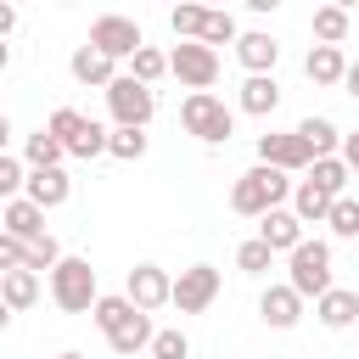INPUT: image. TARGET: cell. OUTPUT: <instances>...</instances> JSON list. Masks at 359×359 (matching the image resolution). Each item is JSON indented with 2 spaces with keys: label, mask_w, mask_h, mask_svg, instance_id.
<instances>
[{
  "label": "cell",
  "mask_w": 359,
  "mask_h": 359,
  "mask_svg": "<svg viewBox=\"0 0 359 359\" xmlns=\"http://www.w3.org/2000/svg\"><path fill=\"white\" fill-rule=\"evenodd\" d=\"M303 73L314 79V84H342L348 79V56H342V45H314L309 56H303Z\"/></svg>",
  "instance_id": "d6986e66"
},
{
  "label": "cell",
  "mask_w": 359,
  "mask_h": 359,
  "mask_svg": "<svg viewBox=\"0 0 359 359\" xmlns=\"http://www.w3.org/2000/svg\"><path fill=\"white\" fill-rule=\"evenodd\" d=\"M50 303H56L62 314H95L101 292H95L90 258H62V264L50 269Z\"/></svg>",
  "instance_id": "7a4b0ae2"
},
{
  "label": "cell",
  "mask_w": 359,
  "mask_h": 359,
  "mask_svg": "<svg viewBox=\"0 0 359 359\" xmlns=\"http://www.w3.org/2000/svg\"><path fill=\"white\" fill-rule=\"evenodd\" d=\"M0 230L17 236V241H39V236H45V208L28 202V196H17V202L0 208Z\"/></svg>",
  "instance_id": "9a60e30c"
},
{
  "label": "cell",
  "mask_w": 359,
  "mask_h": 359,
  "mask_svg": "<svg viewBox=\"0 0 359 359\" xmlns=\"http://www.w3.org/2000/svg\"><path fill=\"white\" fill-rule=\"evenodd\" d=\"M342 90H348V95L359 101V62H348V79H342Z\"/></svg>",
  "instance_id": "f35d334b"
},
{
  "label": "cell",
  "mask_w": 359,
  "mask_h": 359,
  "mask_svg": "<svg viewBox=\"0 0 359 359\" xmlns=\"http://www.w3.org/2000/svg\"><path fill=\"white\" fill-rule=\"evenodd\" d=\"M56 359H84V353H73V348H67V353H56Z\"/></svg>",
  "instance_id": "ab89813d"
},
{
  "label": "cell",
  "mask_w": 359,
  "mask_h": 359,
  "mask_svg": "<svg viewBox=\"0 0 359 359\" xmlns=\"http://www.w3.org/2000/svg\"><path fill=\"white\" fill-rule=\"evenodd\" d=\"M202 22H208L202 6H174V11H168V28L180 34V45H185V39H202Z\"/></svg>",
  "instance_id": "d6a6232c"
},
{
  "label": "cell",
  "mask_w": 359,
  "mask_h": 359,
  "mask_svg": "<svg viewBox=\"0 0 359 359\" xmlns=\"http://www.w3.org/2000/svg\"><path fill=\"white\" fill-rule=\"evenodd\" d=\"M151 342H157V331H151V314H146V309H135V314L107 337V348H112L118 359H129V353H140V348L151 353Z\"/></svg>",
  "instance_id": "e0dca14e"
},
{
  "label": "cell",
  "mask_w": 359,
  "mask_h": 359,
  "mask_svg": "<svg viewBox=\"0 0 359 359\" xmlns=\"http://www.w3.org/2000/svg\"><path fill=\"white\" fill-rule=\"evenodd\" d=\"M331 236H342V241H353L359 236V196H337V208H331Z\"/></svg>",
  "instance_id": "1f68e13d"
},
{
  "label": "cell",
  "mask_w": 359,
  "mask_h": 359,
  "mask_svg": "<svg viewBox=\"0 0 359 359\" xmlns=\"http://www.w3.org/2000/svg\"><path fill=\"white\" fill-rule=\"evenodd\" d=\"M236 56H241L247 79H252V73H275V62H280V39H275V34H264V28H252V34H241V39H236Z\"/></svg>",
  "instance_id": "5bb4252c"
},
{
  "label": "cell",
  "mask_w": 359,
  "mask_h": 359,
  "mask_svg": "<svg viewBox=\"0 0 359 359\" xmlns=\"http://www.w3.org/2000/svg\"><path fill=\"white\" fill-rule=\"evenodd\" d=\"M62 157H67V146H62L50 129H34V135L22 140V163H28V174H39V168H62Z\"/></svg>",
  "instance_id": "603a6c76"
},
{
  "label": "cell",
  "mask_w": 359,
  "mask_h": 359,
  "mask_svg": "<svg viewBox=\"0 0 359 359\" xmlns=\"http://www.w3.org/2000/svg\"><path fill=\"white\" fill-rule=\"evenodd\" d=\"M213 297H219V269L213 264H191V269L174 275V309L180 314H202Z\"/></svg>",
  "instance_id": "8fae6325"
},
{
  "label": "cell",
  "mask_w": 359,
  "mask_h": 359,
  "mask_svg": "<svg viewBox=\"0 0 359 359\" xmlns=\"http://www.w3.org/2000/svg\"><path fill=\"white\" fill-rule=\"evenodd\" d=\"M269 264H275V247H269V241H258V236H252V241H241V247H236V269L264 275Z\"/></svg>",
  "instance_id": "4dcf8cb0"
},
{
  "label": "cell",
  "mask_w": 359,
  "mask_h": 359,
  "mask_svg": "<svg viewBox=\"0 0 359 359\" xmlns=\"http://www.w3.org/2000/svg\"><path fill=\"white\" fill-rule=\"evenodd\" d=\"M286 286L297 297H325L331 292V247L325 241H303L297 252H286Z\"/></svg>",
  "instance_id": "5b68a950"
},
{
  "label": "cell",
  "mask_w": 359,
  "mask_h": 359,
  "mask_svg": "<svg viewBox=\"0 0 359 359\" xmlns=\"http://www.w3.org/2000/svg\"><path fill=\"white\" fill-rule=\"evenodd\" d=\"M22 196L50 213V208H62V202L73 196V180H67L62 168H39V174H28V191H22Z\"/></svg>",
  "instance_id": "ffe728a7"
},
{
  "label": "cell",
  "mask_w": 359,
  "mask_h": 359,
  "mask_svg": "<svg viewBox=\"0 0 359 359\" xmlns=\"http://www.w3.org/2000/svg\"><path fill=\"white\" fill-rule=\"evenodd\" d=\"M107 112H112V129H146L151 112H157V90L123 73V79L107 90Z\"/></svg>",
  "instance_id": "52a82bcc"
},
{
  "label": "cell",
  "mask_w": 359,
  "mask_h": 359,
  "mask_svg": "<svg viewBox=\"0 0 359 359\" xmlns=\"http://www.w3.org/2000/svg\"><path fill=\"white\" fill-rule=\"evenodd\" d=\"M342 163H348V174L359 180V129H353V135L342 140Z\"/></svg>",
  "instance_id": "74e56055"
},
{
  "label": "cell",
  "mask_w": 359,
  "mask_h": 359,
  "mask_svg": "<svg viewBox=\"0 0 359 359\" xmlns=\"http://www.w3.org/2000/svg\"><path fill=\"white\" fill-rule=\"evenodd\" d=\"M67 73H73L79 84H95V90H112V84L123 79V73H118V62H112V56H101L95 45H79V50H73V62H67Z\"/></svg>",
  "instance_id": "7c38bea8"
},
{
  "label": "cell",
  "mask_w": 359,
  "mask_h": 359,
  "mask_svg": "<svg viewBox=\"0 0 359 359\" xmlns=\"http://www.w3.org/2000/svg\"><path fill=\"white\" fill-rule=\"evenodd\" d=\"M331 208H337V196H325L314 180H297V191H292V213H297L303 224H325Z\"/></svg>",
  "instance_id": "cb8c5ba5"
},
{
  "label": "cell",
  "mask_w": 359,
  "mask_h": 359,
  "mask_svg": "<svg viewBox=\"0 0 359 359\" xmlns=\"http://www.w3.org/2000/svg\"><path fill=\"white\" fill-rule=\"evenodd\" d=\"M163 73H168V56H163V50H151V45L129 62V79H140V84H157Z\"/></svg>",
  "instance_id": "e575fe53"
},
{
  "label": "cell",
  "mask_w": 359,
  "mask_h": 359,
  "mask_svg": "<svg viewBox=\"0 0 359 359\" xmlns=\"http://www.w3.org/2000/svg\"><path fill=\"white\" fill-rule=\"evenodd\" d=\"M275 107H280V84H275V73H252V79L241 84V112L269 118Z\"/></svg>",
  "instance_id": "7402d4cb"
},
{
  "label": "cell",
  "mask_w": 359,
  "mask_h": 359,
  "mask_svg": "<svg viewBox=\"0 0 359 359\" xmlns=\"http://www.w3.org/2000/svg\"><path fill=\"white\" fill-rule=\"evenodd\" d=\"M168 73H174L191 95H202V90H213V84H219V50H213V45H202V39H185V45H174V50H168Z\"/></svg>",
  "instance_id": "8992f818"
},
{
  "label": "cell",
  "mask_w": 359,
  "mask_h": 359,
  "mask_svg": "<svg viewBox=\"0 0 359 359\" xmlns=\"http://www.w3.org/2000/svg\"><path fill=\"white\" fill-rule=\"evenodd\" d=\"M123 297L135 303V309H163V303H174V275L163 269V264H135L129 269V280H123Z\"/></svg>",
  "instance_id": "30bf717a"
},
{
  "label": "cell",
  "mask_w": 359,
  "mask_h": 359,
  "mask_svg": "<svg viewBox=\"0 0 359 359\" xmlns=\"http://www.w3.org/2000/svg\"><path fill=\"white\" fill-rule=\"evenodd\" d=\"M129 314H135V303H129L123 292H112V297H101V303H95V314H90V320H95V325H101V331L112 337V331H118V325H123Z\"/></svg>",
  "instance_id": "83f0119b"
},
{
  "label": "cell",
  "mask_w": 359,
  "mask_h": 359,
  "mask_svg": "<svg viewBox=\"0 0 359 359\" xmlns=\"http://www.w3.org/2000/svg\"><path fill=\"white\" fill-rule=\"evenodd\" d=\"M309 180H314L325 196H348V180H353V174H348V163H342V157H314Z\"/></svg>",
  "instance_id": "484cf974"
},
{
  "label": "cell",
  "mask_w": 359,
  "mask_h": 359,
  "mask_svg": "<svg viewBox=\"0 0 359 359\" xmlns=\"http://www.w3.org/2000/svg\"><path fill=\"white\" fill-rule=\"evenodd\" d=\"M28 191V174H22V157H11V151H0V196L6 202H17Z\"/></svg>",
  "instance_id": "836d02e7"
},
{
  "label": "cell",
  "mask_w": 359,
  "mask_h": 359,
  "mask_svg": "<svg viewBox=\"0 0 359 359\" xmlns=\"http://www.w3.org/2000/svg\"><path fill=\"white\" fill-rule=\"evenodd\" d=\"M348 22H353L348 6H320V11H314V39H320V45H342V39H348Z\"/></svg>",
  "instance_id": "4316f807"
},
{
  "label": "cell",
  "mask_w": 359,
  "mask_h": 359,
  "mask_svg": "<svg viewBox=\"0 0 359 359\" xmlns=\"http://www.w3.org/2000/svg\"><path fill=\"white\" fill-rule=\"evenodd\" d=\"M297 185L280 174V168H269V163H252L236 185H230V208L241 213V219H264V213H275L286 196H292Z\"/></svg>",
  "instance_id": "6da1fadb"
},
{
  "label": "cell",
  "mask_w": 359,
  "mask_h": 359,
  "mask_svg": "<svg viewBox=\"0 0 359 359\" xmlns=\"http://www.w3.org/2000/svg\"><path fill=\"white\" fill-rule=\"evenodd\" d=\"M258 163H269V168H280V174H303V168H314V146L297 135V129H286V135H258Z\"/></svg>",
  "instance_id": "9c48e42d"
},
{
  "label": "cell",
  "mask_w": 359,
  "mask_h": 359,
  "mask_svg": "<svg viewBox=\"0 0 359 359\" xmlns=\"http://www.w3.org/2000/svg\"><path fill=\"white\" fill-rule=\"evenodd\" d=\"M180 123H185V135H196L202 146H224V140L236 135V112H230L213 90L185 95V101H180Z\"/></svg>",
  "instance_id": "3957f363"
},
{
  "label": "cell",
  "mask_w": 359,
  "mask_h": 359,
  "mask_svg": "<svg viewBox=\"0 0 359 359\" xmlns=\"http://www.w3.org/2000/svg\"><path fill=\"white\" fill-rule=\"evenodd\" d=\"M236 39H241L236 17H230V11H208V22H202V45L219 50V45H236Z\"/></svg>",
  "instance_id": "f1b7e54d"
},
{
  "label": "cell",
  "mask_w": 359,
  "mask_h": 359,
  "mask_svg": "<svg viewBox=\"0 0 359 359\" xmlns=\"http://www.w3.org/2000/svg\"><path fill=\"white\" fill-rule=\"evenodd\" d=\"M314 314H320V325H325V331H348V325L359 320V292H348V286H331V292L314 303Z\"/></svg>",
  "instance_id": "ac0fdd59"
},
{
  "label": "cell",
  "mask_w": 359,
  "mask_h": 359,
  "mask_svg": "<svg viewBox=\"0 0 359 359\" xmlns=\"http://www.w3.org/2000/svg\"><path fill=\"white\" fill-rule=\"evenodd\" d=\"M107 157H118V163H135V157H146V129H112V140H107Z\"/></svg>",
  "instance_id": "f546056e"
},
{
  "label": "cell",
  "mask_w": 359,
  "mask_h": 359,
  "mask_svg": "<svg viewBox=\"0 0 359 359\" xmlns=\"http://www.w3.org/2000/svg\"><path fill=\"white\" fill-rule=\"evenodd\" d=\"M0 297H6V314H22L39 303V275L34 269H0Z\"/></svg>",
  "instance_id": "44dd1931"
},
{
  "label": "cell",
  "mask_w": 359,
  "mask_h": 359,
  "mask_svg": "<svg viewBox=\"0 0 359 359\" xmlns=\"http://www.w3.org/2000/svg\"><path fill=\"white\" fill-rule=\"evenodd\" d=\"M297 135L314 146V157H342V140H348V135H342L331 118H320V112H314V118H303V123H297Z\"/></svg>",
  "instance_id": "d4e9b609"
},
{
  "label": "cell",
  "mask_w": 359,
  "mask_h": 359,
  "mask_svg": "<svg viewBox=\"0 0 359 359\" xmlns=\"http://www.w3.org/2000/svg\"><path fill=\"white\" fill-rule=\"evenodd\" d=\"M90 45H95L101 56H112V62H135V56L146 50L140 22H135V17H118V11H107V17L90 22Z\"/></svg>",
  "instance_id": "ba28073f"
},
{
  "label": "cell",
  "mask_w": 359,
  "mask_h": 359,
  "mask_svg": "<svg viewBox=\"0 0 359 359\" xmlns=\"http://www.w3.org/2000/svg\"><path fill=\"white\" fill-rule=\"evenodd\" d=\"M56 264H62V247H56L50 230H45L39 241H28V269H34V275H39V269H56Z\"/></svg>",
  "instance_id": "d590c367"
},
{
  "label": "cell",
  "mask_w": 359,
  "mask_h": 359,
  "mask_svg": "<svg viewBox=\"0 0 359 359\" xmlns=\"http://www.w3.org/2000/svg\"><path fill=\"white\" fill-rule=\"evenodd\" d=\"M45 129L67 146V157H84V163H90V157H101V151H107V140H112V129H101V123H95V118H84L79 107H56Z\"/></svg>",
  "instance_id": "277c9868"
},
{
  "label": "cell",
  "mask_w": 359,
  "mask_h": 359,
  "mask_svg": "<svg viewBox=\"0 0 359 359\" xmlns=\"http://www.w3.org/2000/svg\"><path fill=\"white\" fill-rule=\"evenodd\" d=\"M258 314H264V325H275V331H292V325L303 320V297H297L292 286H264V297H258Z\"/></svg>",
  "instance_id": "2e32d148"
},
{
  "label": "cell",
  "mask_w": 359,
  "mask_h": 359,
  "mask_svg": "<svg viewBox=\"0 0 359 359\" xmlns=\"http://www.w3.org/2000/svg\"><path fill=\"white\" fill-rule=\"evenodd\" d=\"M258 241H269L275 252H297L309 236H303V219H297L292 208H275V213L258 219Z\"/></svg>",
  "instance_id": "4fadbf2b"
},
{
  "label": "cell",
  "mask_w": 359,
  "mask_h": 359,
  "mask_svg": "<svg viewBox=\"0 0 359 359\" xmlns=\"http://www.w3.org/2000/svg\"><path fill=\"white\" fill-rule=\"evenodd\" d=\"M151 359H191V337H185V331H157Z\"/></svg>",
  "instance_id": "8d00e7d4"
}]
</instances>
